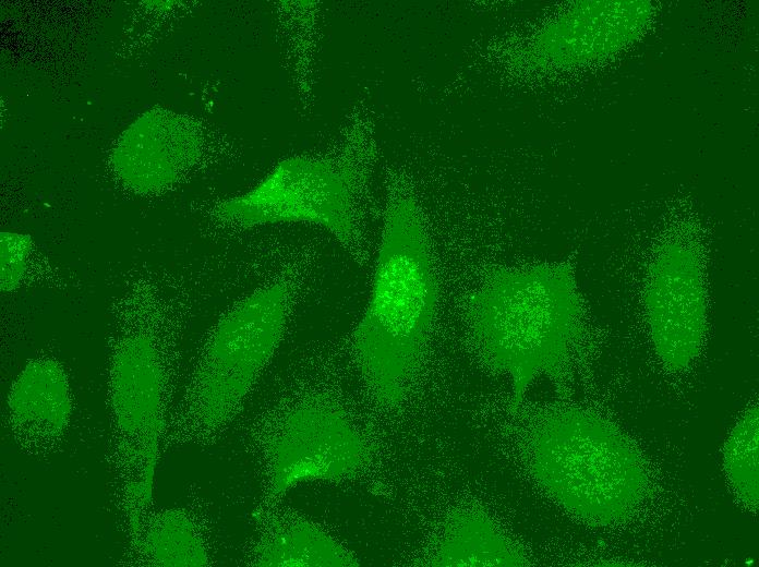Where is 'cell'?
<instances>
[{
    "instance_id": "ba28073f",
    "label": "cell",
    "mask_w": 759,
    "mask_h": 567,
    "mask_svg": "<svg viewBox=\"0 0 759 567\" xmlns=\"http://www.w3.org/2000/svg\"><path fill=\"white\" fill-rule=\"evenodd\" d=\"M644 311L654 350L670 371H684L699 355L707 330V289L699 250L672 241L648 268Z\"/></svg>"
},
{
    "instance_id": "4fadbf2b",
    "label": "cell",
    "mask_w": 759,
    "mask_h": 567,
    "mask_svg": "<svg viewBox=\"0 0 759 567\" xmlns=\"http://www.w3.org/2000/svg\"><path fill=\"white\" fill-rule=\"evenodd\" d=\"M134 544L154 566H205L204 542L191 518L178 509H167L144 524Z\"/></svg>"
},
{
    "instance_id": "3957f363",
    "label": "cell",
    "mask_w": 759,
    "mask_h": 567,
    "mask_svg": "<svg viewBox=\"0 0 759 567\" xmlns=\"http://www.w3.org/2000/svg\"><path fill=\"white\" fill-rule=\"evenodd\" d=\"M525 457L542 490L590 526L627 520L649 493L648 470L631 439L582 408L542 413L528 432Z\"/></svg>"
},
{
    "instance_id": "7c38bea8",
    "label": "cell",
    "mask_w": 759,
    "mask_h": 567,
    "mask_svg": "<svg viewBox=\"0 0 759 567\" xmlns=\"http://www.w3.org/2000/svg\"><path fill=\"white\" fill-rule=\"evenodd\" d=\"M254 562L266 567L360 565L348 548L303 518L281 519L272 524L255 546Z\"/></svg>"
},
{
    "instance_id": "30bf717a",
    "label": "cell",
    "mask_w": 759,
    "mask_h": 567,
    "mask_svg": "<svg viewBox=\"0 0 759 567\" xmlns=\"http://www.w3.org/2000/svg\"><path fill=\"white\" fill-rule=\"evenodd\" d=\"M525 550L508 536L484 510L462 507L444 521L425 565L527 566Z\"/></svg>"
},
{
    "instance_id": "8fae6325",
    "label": "cell",
    "mask_w": 759,
    "mask_h": 567,
    "mask_svg": "<svg viewBox=\"0 0 759 567\" xmlns=\"http://www.w3.org/2000/svg\"><path fill=\"white\" fill-rule=\"evenodd\" d=\"M13 427L22 435L47 441L67 427L72 401L62 366L49 359L29 362L16 377L8 396Z\"/></svg>"
},
{
    "instance_id": "9c48e42d",
    "label": "cell",
    "mask_w": 759,
    "mask_h": 567,
    "mask_svg": "<svg viewBox=\"0 0 759 567\" xmlns=\"http://www.w3.org/2000/svg\"><path fill=\"white\" fill-rule=\"evenodd\" d=\"M201 148V133L191 119L155 109L121 134L111 166L128 189L152 194L173 185L197 161Z\"/></svg>"
},
{
    "instance_id": "9a60e30c",
    "label": "cell",
    "mask_w": 759,
    "mask_h": 567,
    "mask_svg": "<svg viewBox=\"0 0 759 567\" xmlns=\"http://www.w3.org/2000/svg\"><path fill=\"white\" fill-rule=\"evenodd\" d=\"M0 248V288L2 292H11L20 287L25 276L32 240L25 234L2 231Z\"/></svg>"
},
{
    "instance_id": "6da1fadb",
    "label": "cell",
    "mask_w": 759,
    "mask_h": 567,
    "mask_svg": "<svg viewBox=\"0 0 759 567\" xmlns=\"http://www.w3.org/2000/svg\"><path fill=\"white\" fill-rule=\"evenodd\" d=\"M465 310L481 361L511 382L513 408L540 376L561 391L566 388L586 333L583 300L569 263L495 266Z\"/></svg>"
},
{
    "instance_id": "8992f818",
    "label": "cell",
    "mask_w": 759,
    "mask_h": 567,
    "mask_svg": "<svg viewBox=\"0 0 759 567\" xmlns=\"http://www.w3.org/2000/svg\"><path fill=\"white\" fill-rule=\"evenodd\" d=\"M109 395L135 542L153 497L164 423L162 367L150 338L137 335L120 342L111 362Z\"/></svg>"
},
{
    "instance_id": "277c9868",
    "label": "cell",
    "mask_w": 759,
    "mask_h": 567,
    "mask_svg": "<svg viewBox=\"0 0 759 567\" xmlns=\"http://www.w3.org/2000/svg\"><path fill=\"white\" fill-rule=\"evenodd\" d=\"M291 290L278 281L253 291L217 323L198 361L190 408L196 423L227 422L275 353L286 328Z\"/></svg>"
},
{
    "instance_id": "5b68a950",
    "label": "cell",
    "mask_w": 759,
    "mask_h": 567,
    "mask_svg": "<svg viewBox=\"0 0 759 567\" xmlns=\"http://www.w3.org/2000/svg\"><path fill=\"white\" fill-rule=\"evenodd\" d=\"M354 167L332 159L293 156L279 161L250 191L216 207L217 217L238 227L276 222L321 226L344 245L357 240Z\"/></svg>"
},
{
    "instance_id": "5bb4252c",
    "label": "cell",
    "mask_w": 759,
    "mask_h": 567,
    "mask_svg": "<svg viewBox=\"0 0 759 567\" xmlns=\"http://www.w3.org/2000/svg\"><path fill=\"white\" fill-rule=\"evenodd\" d=\"M751 406L732 430L723 450L724 469L740 502L751 511L759 502V417Z\"/></svg>"
},
{
    "instance_id": "7a4b0ae2",
    "label": "cell",
    "mask_w": 759,
    "mask_h": 567,
    "mask_svg": "<svg viewBox=\"0 0 759 567\" xmlns=\"http://www.w3.org/2000/svg\"><path fill=\"white\" fill-rule=\"evenodd\" d=\"M439 298L434 255L420 207L398 194L384 215L373 281L352 334L356 362L386 407L408 396L426 358Z\"/></svg>"
},
{
    "instance_id": "52a82bcc",
    "label": "cell",
    "mask_w": 759,
    "mask_h": 567,
    "mask_svg": "<svg viewBox=\"0 0 759 567\" xmlns=\"http://www.w3.org/2000/svg\"><path fill=\"white\" fill-rule=\"evenodd\" d=\"M268 493L280 497L315 481H341L358 474L371 447L336 402L314 399L286 413L267 446Z\"/></svg>"
}]
</instances>
